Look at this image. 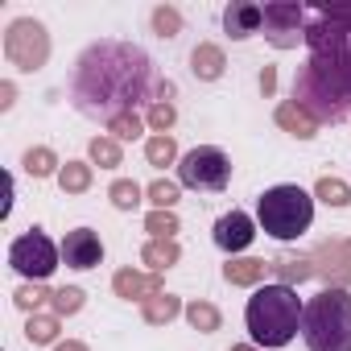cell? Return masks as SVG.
<instances>
[{"label": "cell", "mask_w": 351, "mask_h": 351, "mask_svg": "<svg viewBox=\"0 0 351 351\" xmlns=\"http://www.w3.org/2000/svg\"><path fill=\"white\" fill-rule=\"evenodd\" d=\"M269 273H273V265H269V261H252V256L223 265V281H228V285H261Z\"/></svg>", "instance_id": "e0dca14e"}, {"label": "cell", "mask_w": 351, "mask_h": 351, "mask_svg": "<svg viewBox=\"0 0 351 351\" xmlns=\"http://www.w3.org/2000/svg\"><path fill=\"white\" fill-rule=\"evenodd\" d=\"M112 289H116V298H124V302H149V298L161 293V273L120 269V273L112 277Z\"/></svg>", "instance_id": "7c38bea8"}, {"label": "cell", "mask_w": 351, "mask_h": 351, "mask_svg": "<svg viewBox=\"0 0 351 351\" xmlns=\"http://www.w3.org/2000/svg\"><path fill=\"white\" fill-rule=\"evenodd\" d=\"M153 95V62L141 46L132 42H91L71 75V104L91 116L112 124L116 116L132 112Z\"/></svg>", "instance_id": "6da1fadb"}, {"label": "cell", "mask_w": 351, "mask_h": 351, "mask_svg": "<svg viewBox=\"0 0 351 351\" xmlns=\"http://www.w3.org/2000/svg\"><path fill=\"white\" fill-rule=\"evenodd\" d=\"M62 261V248H54V240L42 228H29L25 236H17L9 244V265L25 277V281H46Z\"/></svg>", "instance_id": "52a82bcc"}, {"label": "cell", "mask_w": 351, "mask_h": 351, "mask_svg": "<svg viewBox=\"0 0 351 351\" xmlns=\"http://www.w3.org/2000/svg\"><path fill=\"white\" fill-rule=\"evenodd\" d=\"M261 25H265V9H261V5L236 0V5H228V9H223V29H228V38H236V42H244V38L261 34Z\"/></svg>", "instance_id": "4fadbf2b"}, {"label": "cell", "mask_w": 351, "mask_h": 351, "mask_svg": "<svg viewBox=\"0 0 351 351\" xmlns=\"http://www.w3.org/2000/svg\"><path fill=\"white\" fill-rule=\"evenodd\" d=\"M178 314H186V306L173 298V293H157V298L141 302V318H145L149 326H165V322H173Z\"/></svg>", "instance_id": "ac0fdd59"}, {"label": "cell", "mask_w": 351, "mask_h": 351, "mask_svg": "<svg viewBox=\"0 0 351 351\" xmlns=\"http://www.w3.org/2000/svg\"><path fill=\"white\" fill-rule=\"evenodd\" d=\"M186 322L195 326V330H203V335H211V330H219V310L211 306V302H203V298H195L191 306H186Z\"/></svg>", "instance_id": "603a6c76"}, {"label": "cell", "mask_w": 351, "mask_h": 351, "mask_svg": "<svg viewBox=\"0 0 351 351\" xmlns=\"http://www.w3.org/2000/svg\"><path fill=\"white\" fill-rule=\"evenodd\" d=\"M25 169L34 173V178H50V173H58V169H62V161L54 157V149L38 145V149H29V153H25Z\"/></svg>", "instance_id": "cb8c5ba5"}, {"label": "cell", "mask_w": 351, "mask_h": 351, "mask_svg": "<svg viewBox=\"0 0 351 351\" xmlns=\"http://www.w3.org/2000/svg\"><path fill=\"white\" fill-rule=\"evenodd\" d=\"M265 38L277 50H293L306 38V9L302 5H265Z\"/></svg>", "instance_id": "9c48e42d"}, {"label": "cell", "mask_w": 351, "mask_h": 351, "mask_svg": "<svg viewBox=\"0 0 351 351\" xmlns=\"http://www.w3.org/2000/svg\"><path fill=\"white\" fill-rule=\"evenodd\" d=\"M273 265V277L281 281V285H293V281H306V277H314V265H310V256H277V261H269Z\"/></svg>", "instance_id": "ffe728a7"}, {"label": "cell", "mask_w": 351, "mask_h": 351, "mask_svg": "<svg viewBox=\"0 0 351 351\" xmlns=\"http://www.w3.org/2000/svg\"><path fill=\"white\" fill-rule=\"evenodd\" d=\"M302 339L310 351H351V293L326 285L302 310Z\"/></svg>", "instance_id": "3957f363"}, {"label": "cell", "mask_w": 351, "mask_h": 351, "mask_svg": "<svg viewBox=\"0 0 351 351\" xmlns=\"http://www.w3.org/2000/svg\"><path fill=\"white\" fill-rule=\"evenodd\" d=\"M178 256H182L178 240H149V244L141 248V261H145L153 273H165V269H173V265H178Z\"/></svg>", "instance_id": "d6986e66"}, {"label": "cell", "mask_w": 351, "mask_h": 351, "mask_svg": "<svg viewBox=\"0 0 351 351\" xmlns=\"http://www.w3.org/2000/svg\"><path fill=\"white\" fill-rule=\"evenodd\" d=\"M314 195H318L326 207H347V203H351V186H347V182H339V178H318Z\"/></svg>", "instance_id": "83f0119b"}, {"label": "cell", "mask_w": 351, "mask_h": 351, "mask_svg": "<svg viewBox=\"0 0 351 351\" xmlns=\"http://www.w3.org/2000/svg\"><path fill=\"white\" fill-rule=\"evenodd\" d=\"M173 120H178V112H173V104H169V99H153V104H149V124H153L157 132L173 128Z\"/></svg>", "instance_id": "e575fe53"}, {"label": "cell", "mask_w": 351, "mask_h": 351, "mask_svg": "<svg viewBox=\"0 0 351 351\" xmlns=\"http://www.w3.org/2000/svg\"><path fill=\"white\" fill-rule=\"evenodd\" d=\"M145 157H149V165H157V169H165V165H173V161H182V157H178V145H173V136H165V132H157V136L145 141Z\"/></svg>", "instance_id": "7402d4cb"}, {"label": "cell", "mask_w": 351, "mask_h": 351, "mask_svg": "<svg viewBox=\"0 0 351 351\" xmlns=\"http://www.w3.org/2000/svg\"><path fill=\"white\" fill-rule=\"evenodd\" d=\"M13 95H17L13 83H0V108H13Z\"/></svg>", "instance_id": "8d00e7d4"}, {"label": "cell", "mask_w": 351, "mask_h": 351, "mask_svg": "<svg viewBox=\"0 0 351 351\" xmlns=\"http://www.w3.org/2000/svg\"><path fill=\"white\" fill-rule=\"evenodd\" d=\"M223 66H228V58H223V50H219L215 42H199V46L191 50V71H195V79L215 83V79L223 75Z\"/></svg>", "instance_id": "9a60e30c"}, {"label": "cell", "mask_w": 351, "mask_h": 351, "mask_svg": "<svg viewBox=\"0 0 351 351\" xmlns=\"http://www.w3.org/2000/svg\"><path fill=\"white\" fill-rule=\"evenodd\" d=\"M153 29H157L161 38H178V29H182V13H178V9H169V5L153 9Z\"/></svg>", "instance_id": "836d02e7"}, {"label": "cell", "mask_w": 351, "mask_h": 351, "mask_svg": "<svg viewBox=\"0 0 351 351\" xmlns=\"http://www.w3.org/2000/svg\"><path fill=\"white\" fill-rule=\"evenodd\" d=\"M25 339L29 343H54L58 339V314H29Z\"/></svg>", "instance_id": "484cf974"}, {"label": "cell", "mask_w": 351, "mask_h": 351, "mask_svg": "<svg viewBox=\"0 0 351 351\" xmlns=\"http://www.w3.org/2000/svg\"><path fill=\"white\" fill-rule=\"evenodd\" d=\"M310 261H330L326 273H330V281H335L339 289L351 281V240H330V244H322Z\"/></svg>", "instance_id": "5bb4252c"}, {"label": "cell", "mask_w": 351, "mask_h": 351, "mask_svg": "<svg viewBox=\"0 0 351 351\" xmlns=\"http://www.w3.org/2000/svg\"><path fill=\"white\" fill-rule=\"evenodd\" d=\"M252 240H256V228H252V219L244 211H228V215L215 219V244L223 252H244Z\"/></svg>", "instance_id": "8fae6325"}, {"label": "cell", "mask_w": 351, "mask_h": 351, "mask_svg": "<svg viewBox=\"0 0 351 351\" xmlns=\"http://www.w3.org/2000/svg\"><path fill=\"white\" fill-rule=\"evenodd\" d=\"M145 232L153 240H173V232H178V215H173V211H149L145 215Z\"/></svg>", "instance_id": "f1b7e54d"}, {"label": "cell", "mask_w": 351, "mask_h": 351, "mask_svg": "<svg viewBox=\"0 0 351 351\" xmlns=\"http://www.w3.org/2000/svg\"><path fill=\"white\" fill-rule=\"evenodd\" d=\"M256 223L273 240H298L314 223V199L302 186H289V182L285 186H273L256 203Z\"/></svg>", "instance_id": "277c9868"}, {"label": "cell", "mask_w": 351, "mask_h": 351, "mask_svg": "<svg viewBox=\"0 0 351 351\" xmlns=\"http://www.w3.org/2000/svg\"><path fill=\"white\" fill-rule=\"evenodd\" d=\"M293 104H302L318 124H335V120H347L351 116V95L347 87L335 79V71L318 66V62H306L298 83H293Z\"/></svg>", "instance_id": "5b68a950"}, {"label": "cell", "mask_w": 351, "mask_h": 351, "mask_svg": "<svg viewBox=\"0 0 351 351\" xmlns=\"http://www.w3.org/2000/svg\"><path fill=\"white\" fill-rule=\"evenodd\" d=\"M273 120L285 128V132H293V136H302V141H310L314 132H318V120L302 108V104H293V99H285V104H277V112H273Z\"/></svg>", "instance_id": "2e32d148"}, {"label": "cell", "mask_w": 351, "mask_h": 351, "mask_svg": "<svg viewBox=\"0 0 351 351\" xmlns=\"http://www.w3.org/2000/svg\"><path fill=\"white\" fill-rule=\"evenodd\" d=\"M5 58L17 71H42L46 58H50V34H46V25L34 21V17L13 21L9 34H5Z\"/></svg>", "instance_id": "ba28073f"}, {"label": "cell", "mask_w": 351, "mask_h": 351, "mask_svg": "<svg viewBox=\"0 0 351 351\" xmlns=\"http://www.w3.org/2000/svg\"><path fill=\"white\" fill-rule=\"evenodd\" d=\"M261 91H265V95H273V91H277V71H273V66H265V71H261Z\"/></svg>", "instance_id": "d590c367"}, {"label": "cell", "mask_w": 351, "mask_h": 351, "mask_svg": "<svg viewBox=\"0 0 351 351\" xmlns=\"http://www.w3.org/2000/svg\"><path fill=\"white\" fill-rule=\"evenodd\" d=\"M149 203L157 207V211H173V203H178V182H169V178H157L149 191Z\"/></svg>", "instance_id": "4dcf8cb0"}, {"label": "cell", "mask_w": 351, "mask_h": 351, "mask_svg": "<svg viewBox=\"0 0 351 351\" xmlns=\"http://www.w3.org/2000/svg\"><path fill=\"white\" fill-rule=\"evenodd\" d=\"M178 182L191 191H223L232 182V161L223 149L215 145H199L191 153H182L178 161Z\"/></svg>", "instance_id": "8992f818"}, {"label": "cell", "mask_w": 351, "mask_h": 351, "mask_svg": "<svg viewBox=\"0 0 351 351\" xmlns=\"http://www.w3.org/2000/svg\"><path fill=\"white\" fill-rule=\"evenodd\" d=\"M58 186H62V195H83L91 186V165L87 161H66L58 169Z\"/></svg>", "instance_id": "44dd1931"}, {"label": "cell", "mask_w": 351, "mask_h": 351, "mask_svg": "<svg viewBox=\"0 0 351 351\" xmlns=\"http://www.w3.org/2000/svg\"><path fill=\"white\" fill-rule=\"evenodd\" d=\"M54 351H87V347H83V343H79V339H66V343H58V347H54Z\"/></svg>", "instance_id": "74e56055"}, {"label": "cell", "mask_w": 351, "mask_h": 351, "mask_svg": "<svg viewBox=\"0 0 351 351\" xmlns=\"http://www.w3.org/2000/svg\"><path fill=\"white\" fill-rule=\"evenodd\" d=\"M104 261V244L91 228H75L62 236V265L66 269H95Z\"/></svg>", "instance_id": "30bf717a"}, {"label": "cell", "mask_w": 351, "mask_h": 351, "mask_svg": "<svg viewBox=\"0 0 351 351\" xmlns=\"http://www.w3.org/2000/svg\"><path fill=\"white\" fill-rule=\"evenodd\" d=\"M108 199H112V207H120V211H136V207H141V186H136L132 178H116V182L108 186Z\"/></svg>", "instance_id": "d4e9b609"}, {"label": "cell", "mask_w": 351, "mask_h": 351, "mask_svg": "<svg viewBox=\"0 0 351 351\" xmlns=\"http://www.w3.org/2000/svg\"><path fill=\"white\" fill-rule=\"evenodd\" d=\"M13 302L21 306V310H29V314H38V306L42 302H54V293L42 285V281H29V285H21L17 293H13Z\"/></svg>", "instance_id": "f546056e"}, {"label": "cell", "mask_w": 351, "mask_h": 351, "mask_svg": "<svg viewBox=\"0 0 351 351\" xmlns=\"http://www.w3.org/2000/svg\"><path fill=\"white\" fill-rule=\"evenodd\" d=\"M79 310H83V289H79V285H62V289H54V314H58V318L79 314Z\"/></svg>", "instance_id": "d6a6232c"}, {"label": "cell", "mask_w": 351, "mask_h": 351, "mask_svg": "<svg viewBox=\"0 0 351 351\" xmlns=\"http://www.w3.org/2000/svg\"><path fill=\"white\" fill-rule=\"evenodd\" d=\"M141 128H145V120H141L136 112H124V116H116V120L108 124L112 141H136V136H141Z\"/></svg>", "instance_id": "1f68e13d"}, {"label": "cell", "mask_w": 351, "mask_h": 351, "mask_svg": "<svg viewBox=\"0 0 351 351\" xmlns=\"http://www.w3.org/2000/svg\"><path fill=\"white\" fill-rule=\"evenodd\" d=\"M302 298L293 293V285H261L252 298H248V310H244V322L252 330V343L261 347H285L298 330H302Z\"/></svg>", "instance_id": "7a4b0ae2"}, {"label": "cell", "mask_w": 351, "mask_h": 351, "mask_svg": "<svg viewBox=\"0 0 351 351\" xmlns=\"http://www.w3.org/2000/svg\"><path fill=\"white\" fill-rule=\"evenodd\" d=\"M87 153H91V161L99 169H116L120 165V141H112V136H95Z\"/></svg>", "instance_id": "4316f807"}, {"label": "cell", "mask_w": 351, "mask_h": 351, "mask_svg": "<svg viewBox=\"0 0 351 351\" xmlns=\"http://www.w3.org/2000/svg\"><path fill=\"white\" fill-rule=\"evenodd\" d=\"M232 351H256V347H244V343H240V347H232Z\"/></svg>", "instance_id": "f35d334b"}]
</instances>
